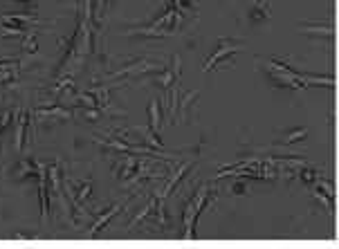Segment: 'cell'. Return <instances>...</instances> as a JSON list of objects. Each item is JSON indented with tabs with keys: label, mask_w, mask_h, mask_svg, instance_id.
I'll return each instance as SVG.
<instances>
[{
	"label": "cell",
	"mask_w": 339,
	"mask_h": 249,
	"mask_svg": "<svg viewBox=\"0 0 339 249\" xmlns=\"http://www.w3.org/2000/svg\"><path fill=\"white\" fill-rule=\"evenodd\" d=\"M119 211H122V204H112V209H110V211H106V214H101V218H99V220L95 222V225L90 227V236H95V233H97L99 229H101V227L106 225V222L110 220V218H112L115 214H119Z\"/></svg>",
	"instance_id": "cell-3"
},
{
	"label": "cell",
	"mask_w": 339,
	"mask_h": 249,
	"mask_svg": "<svg viewBox=\"0 0 339 249\" xmlns=\"http://www.w3.org/2000/svg\"><path fill=\"white\" fill-rule=\"evenodd\" d=\"M25 126H27V110L20 112L18 126H16V150L23 148V135H25Z\"/></svg>",
	"instance_id": "cell-4"
},
{
	"label": "cell",
	"mask_w": 339,
	"mask_h": 249,
	"mask_svg": "<svg viewBox=\"0 0 339 249\" xmlns=\"http://www.w3.org/2000/svg\"><path fill=\"white\" fill-rule=\"evenodd\" d=\"M304 137H306V131H304V128H299V131H292L288 137L283 139V144H281V146H290V144L299 142V139H304Z\"/></svg>",
	"instance_id": "cell-6"
},
{
	"label": "cell",
	"mask_w": 339,
	"mask_h": 249,
	"mask_svg": "<svg viewBox=\"0 0 339 249\" xmlns=\"http://www.w3.org/2000/svg\"><path fill=\"white\" fill-rule=\"evenodd\" d=\"M150 131L153 133L160 131V103H158V99L150 101Z\"/></svg>",
	"instance_id": "cell-5"
},
{
	"label": "cell",
	"mask_w": 339,
	"mask_h": 249,
	"mask_svg": "<svg viewBox=\"0 0 339 249\" xmlns=\"http://www.w3.org/2000/svg\"><path fill=\"white\" fill-rule=\"evenodd\" d=\"M36 117H39V119H45V117L70 119L72 112H70V110H63V108H41V110H36Z\"/></svg>",
	"instance_id": "cell-2"
},
{
	"label": "cell",
	"mask_w": 339,
	"mask_h": 249,
	"mask_svg": "<svg viewBox=\"0 0 339 249\" xmlns=\"http://www.w3.org/2000/svg\"><path fill=\"white\" fill-rule=\"evenodd\" d=\"M50 173V180H52V186H54V193L61 198V189H59V164H54L52 169L48 171Z\"/></svg>",
	"instance_id": "cell-7"
},
{
	"label": "cell",
	"mask_w": 339,
	"mask_h": 249,
	"mask_svg": "<svg viewBox=\"0 0 339 249\" xmlns=\"http://www.w3.org/2000/svg\"><path fill=\"white\" fill-rule=\"evenodd\" d=\"M23 48L27 52H36V43H34V32H25V40H23Z\"/></svg>",
	"instance_id": "cell-9"
},
{
	"label": "cell",
	"mask_w": 339,
	"mask_h": 249,
	"mask_svg": "<svg viewBox=\"0 0 339 249\" xmlns=\"http://www.w3.org/2000/svg\"><path fill=\"white\" fill-rule=\"evenodd\" d=\"M241 50V45H234V43H229L227 38H220V50L216 52V54L211 56L209 61L205 63V72H209L213 65H216V61H220V59H225V56H229V54H236V52Z\"/></svg>",
	"instance_id": "cell-1"
},
{
	"label": "cell",
	"mask_w": 339,
	"mask_h": 249,
	"mask_svg": "<svg viewBox=\"0 0 339 249\" xmlns=\"http://www.w3.org/2000/svg\"><path fill=\"white\" fill-rule=\"evenodd\" d=\"M270 12H272V9H270L268 3H258L256 7H254V14H258V16H263V18H268Z\"/></svg>",
	"instance_id": "cell-10"
},
{
	"label": "cell",
	"mask_w": 339,
	"mask_h": 249,
	"mask_svg": "<svg viewBox=\"0 0 339 249\" xmlns=\"http://www.w3.org/2000/svg\"><path fill=\"white\" fill-rule=\"evenodd\" d=\"M144 139L148 142V146H150V148H162L160 139L155 137V133H153V131H144Z\"/></svg>",
	"instance_id": "cell-8"
},
{
	"label": "cell",
	"mask_w": 339,
	"mask_h": 249,
	"mask_svg": "<svg viewBox=\"0 0 339 249\" xmlns=\"http://www.w3.org/2000/svg\"><path fill=\"white\" fill-rule=\"evenodd\" d=\"M90 189H92L90 182H83V186L79 189V195H77V200H79V202H86V200H88V193H90Z\"/></svg>",
	"instance_id": "cell-11"
}]
</instances>
